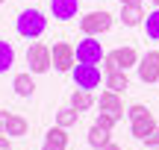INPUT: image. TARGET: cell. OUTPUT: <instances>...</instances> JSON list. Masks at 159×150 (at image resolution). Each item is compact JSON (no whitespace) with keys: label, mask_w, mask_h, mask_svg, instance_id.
Masks as SVG:
<instances>
[{"label":"cell","mask_w":159,"mask_h":150,"mask_svg":"<svg viewBox=\"0 0 159 150\" xmlns=\"http://www.w3.org/2000/svg\"><path fill=\"white\" fill-rule=\"evenodd\" d=\"M15 29H18V35H24V38H39V35H44V29H47L44 12L24 9L21 15H18V21H15Z\"/></svg>","instance_id":"6da1fadb"},{"label":"cell","mask_w":159,"mask_h":150,"mask_svg":"<svg viewBox=\"0 0 159 150\" xmlns=\"http://www.w3.org/2000/svg\"><path fill=\"white\" fill-rule=\"evenodd\" d=\"M27 65H30V74H47L53 68V56H50V47L41 44V41H33L27 47Z\"/></svg>","instance_id":"7a4b0ae2"},{"label":"cell","mask_w":159,"mask_h":150,"mask_svg":"<svg viewBox=\"0 0 159 150\" xmlns=\"http://www.w3.org/2000/svg\"><path fill=\"white\" fill-rule=\"evenodd\" d=\"M139 59H142V56L136 53V47H115L112 53L103 56V71H115V68L127 71V68H136Z\"/></svg>","instance_id":"3957f363"},{"label":"cell","mask_w":159,"mask_h":150,"mask_svg":"<svg viewBox=\"0 0 159 150\" xmlns=\"http://www.w3.org/2000/svg\"><path fill=\"white\" fill-rule=\"evenodd\" d=\"M80 29H83V35H100L112 29V15L109 12H89L80 18Z\"/></svg>","instance_id":"277c9868"},{"label":"cell","mask_w":159,"mask_h":150,"mask_svg":"<svg viewBox=\"0 0 159 150\" xmlns=\"http://www.w3.org/2000/svg\"><path fill=\"white\" fill-rule=\"evenodd\" d=\"M106 56L100 47V41L94 38V35H85L83 41H77V62L83 65H100V59Z\"/></svg>","instance_id":"5b68a950"},{"label":"cell","mask_w":159,"mask_h":150,"mask_svg":"<svg viewBox=\"0 0 159 150\" xmlns=\"http://www.w3.org/2000/svg\"><path fill=\"white\" fill-rule=\"evenodd\" d=\"M50 56H53V68L56 71H74L77 65V47L68 44V41H56L50 47Z\"/></svg>","instance_id":"8992f818"},{"label":"cell","mask_w":159,"mask_h":150,"mask_svg":"<svg viewBox=\"0 0 159 150\" xmlns=\"http://www.w3.org/2000/svg\"><path fill=\"white\" fill-rule=\"evenodd\" d=\"M71 77H74V86H77V88H85V91H91V88L100 86V68H97V65H83V62H77L74 71H71Z\"/></svg>","instance_id":"52a82bcc"},{"label":"cell","mask_w":159,"mask_h":150,"mask_svg":"<svg viewBox=\"0 0 159 150\" xmlns=\"http://www.w3.org/2000/svg\"><path fill=\"white\" fill-rule=\"evenodd\" d=\"M136 71H139V80H142L144 86H150V82H159V50L144 53V56L139 59Z\"/></svg>","instance_id":"ba28073f"},{"label":"cell","mask_w":159,"mask_h":150,"mask_svg":"<svg viewBox=\"0 0 159 150\" xmlns=\"http://www.w3.org/2000/svg\"><path fill=\"white\" fill-rule=\"evenodd\" d=\"M97 106H100V112H109V115H118V118H124V100H121V94L109 91V88L100 94Z\"/></svg>","instance_id":"9c48e42d"},{"label":"cell","mask_w":159,"mask_h":150,"mask_svg":"<svg viewBox=\"0 0 159 150\" xmlns=\"http://www.w3.org/2000/svg\"><path fill=\"white\" fill-rule=\"evenodd\" d=\"M77 9H80L77 0H50V12H53L56 21H71V18H77Z\"/></svg>","instance_id":"30bf717a"},{"label":"cell","mask_w":159,"mask_h":150,"mask_svg":"<svg viewBox=\"0 0 159 150\" xmlns=\"http://www.w3.org/2000/svg\"><path fill=\"white\" fill-rule=\"evenodd\" d=\"M144 9L142 3H127L121 6V21H124V27H139V24H144Z\"/></svg>","instance_id":"8fae6325"},{"label":"cell","mask_w":159,"mask_h":150,"mask_svg":"<svg viewBox=\"0 0 159 150\" xmlns=\"http://www.w3.org/2000/svg\"><path fill=\"white\" fill-rule=\"evenodd\" d=\"M103 82H106V88H109V91H115V94H124V91H127V86H130V80H127V71H121V68L106 71Z\"/></svg>","instance_id":"7c38bea8"},{"label":"cell","mask_w":159,"mask_h":150,"mask_svg":"<svg viewBox=\"0 0 159 150\" xmlns=\"http://www.w3.org/2000/svg\"><path fill=\"white\" fill-rule=\"evenodd\" d=\"M159 127L156 124V118H153V112H150V115H144V118H139V121H130V133L136 135V139H148L150 133H153V130Z\"/></svg>","instance_id":"4fadbf2b"},{"label":"cell","mask_w":159,"mask_h":150,"mask_svg":"<svg viewBox=\"0 0 159 150\" xmlns=\"http://www.w3.org/2000/svg\"><path fill=\"white\" fill-rule=\"evenodd\" d=\"M94 103H97V100H94V94H91V91H85V88H77V91L71 94V106H74L80 115H83V112H89Z\"/></svg>","instance_id":"5bb4252c"},{"label":"cell","mask_w":159,"mask_h":150,"mask_svg":"<svg viewBox=\"0 0 159 150\" xmlns=\"http://www.w3.org/2000/svg\"><path fill=\"white\" fill-rule=\"evenodd\" d=\"M12 88H15L18 97H33L35 82H33V77H30V74H18L15 80H12Z\"/></svg>","instance_id":"9a60e30c"},{"label":"cell","mask_w":159,"mask_h":150,"mask_svg":"<svg viewBox=\"0 0 159 150\" xmlns=\"http://www.w3.org/2000/svg\"><path fill=\"white\" fill-rule=\"evenodd\" d=\"M27 130H30L27 118L9 115V124H6V135H9V139H21V135H27Z\"/></svg>","instance_id":"2e32d148"},{"label":"cell","mask_w":159,"mask_h":150,"mask_svg":"<svg viewBox=\"0 0 159 150\" xmlns=\"http://www.w3.org/2000/svg\"><path fill=\"white\" fill-rule=\"evenodd\" d=\"M109 133H112V130H103L100 124H94V127L89 130V144L94 150H100L103 144H109Z\"/></svg>","instance_id":"e0dca14e"},{"label":"cell","mask_w":159,"mask_h":150,"mask_svg":"<svg viewBox=\"0 0 159 150\" xmlns=\"http://www.w3.org/2000/svg\"><path fill=\"white\" fill-rule=\"evenodd\" d=\"M12 65H15V47L0 38V74H6Z\"/></svg>","instance_id":"ac0fdd59"},{"label":"cell","mask_w":159,"mask_h":150,"mask_svg":"<svg viewBox=\"0 0 159 150\" xmlns=\"http://www.w3.org/2000/svg\"><path fill=\"white\" fill-rule=\"evenodd\" d=\"M144 33H148V38L150 41H159V9H153V12H148V18H144Z\"/></svg>","instance_id":"d6986e66"},{"label":"cell","mask_w":159,"mask_h":150,"mask_svg":"<svg viewBox=\"0 0 159 150\" xmlns=\"http://www.w3.org/2000/svg\"><path fill=\"white\" fill-rule=\"evenodd\" d=\"M77 118H80V112L74 109V106H68V109H59V112H56V124H59V127H65V130L74 127Z\"/></svg>","instance_id":"ffe728a7"},{"label":"cell","mask_w":159,"mask_h":150,"mask_svg":"<svg viewBox=\"0 0 159 150\" xmlns=\"http://www.w3.org/2000/svg\"><path fill=\"white\" fill-rule=\"evenodd\" d=\"M44 141H50V144H62V147H68V133H65V127H53V130H47V139Z\"/></svg>","instance_id":"44dd1931"},{"label":"cell","mask_w":159,"mask_h":150,"mask_svg":"<svg viewBox=\"0 0 159 150\" xmlns=\"http://www.w3.org/2000/svg\"><path fill=\"white\" fill-rule=\"evenodd\" d=\"M144 115H150V109L142 106V103H133L130 109H127V118H130V121H139V118H144Z\"/></svg>","instance_id":"7402d4cb"},{"label":"cell","mask_w":159,"mask_h":150,"mask_svg":"<svg viewBox=\"0 0 159 150\" xmlns=\"http://www.w3.org/2000/svg\"><path fill=\"white\" fill-rule=\"evenodd\" d=\"M118 121H121L118 115H109V112H100V115H97V121H94V124H100L103 130H112V127H115V124H118Z\"/></svg>","instance_id":"603a6c76"},{"label":"cell","mask_w":159,"mask_h":150,"mask_svg":"<svg viewBox=\"0 0 159 150\" xmlns=\"http://www.w3.org/2000/svg\"><path fill=\"white\" fill-rule=\"evenodd\" d=\"M144 144H148V147H159V127L148 135V139H144Z\"/></svg>","instance_id":"cb8c5ba5"},{"label":"cell","mask_w":159,"mask_h":150,"mask_svg":"<svg viewBox=\"0 0 159 150\" xmlns=\"http://www.w3.org/2000/svg\"><path fill=\"white\" fill-rule=\"evenodd\" d=\"M6 124H9V112L3 109V112H0V135L6 133Z\"/></svg>","instance_id":"d4e9b609"},{"label":"cell","mask_w":159,"mask_h":150,"mask_svg":"<svg viewBox=\"0 0 159 150\" xmlns=\"http://www.w3.org/2000/svg\"><path fill=\"white\" fill-rule=\"evenodd\" d=\"M0 150H12V147H9V135H6V133L0 135Z\"/></svg>","instance_id":"484cf974"},{"label":"cell","mask_w":159,"mask_h":150,"mask_svg":"<svg viewBox=\"0 0 159 150\" xmlns=\"http://www.w3.org/2000/svg\"><path fill=\"white\" fill-rule=\"evenodd\" d=\"M41 150H65L62 144H50V141H44V147H41Z\"/></svg>","instance_id":"4316f807"},{"label":"cell","mask_w":159,"mask_h":150,"mask_svg":"<svg viewBox=\"0 0 159 150\" xmlns=\"http://www.w3.org/2000/svg\"><path fill=\"white\" fill-rule=\"evenodd\" d=\"M100 150H121V147H118V144H112V141H109V144H103Z\"/></svg>","instance_id":"83f0119b"},{"label":"cell","mask_w":159,"mask_h":150,"mask_svg":"<svg viewBox=\"0 0 159 150\" xmlns=\"http://www.w3.org/2000/svg\"><path fill=\"white\" fill-rule=\"evenodd\" d=\"M127 3H142V0H121V6H127Z\"/></svg>","instance_id":"f1b7e54d"},{"label":"cell","mask_w":159,"mask_h":150,"mask_svg":"<svg viewBox=\"0 0 159 150\" xmlns=\"http://www.w3.org/2000/svg\"><path fill=\"white\" fill-rule=\"evenodd\" d=\"M148 150H159V147H148Z\"/></svg>","instance_id":"f546056e"},{"label":"cell","mask_w":159,"mask_h":150,"mask_svg":"<svg viewBox=\"0 0 159 150\" xmlns=\"http://www.w3.org/2000/svg\"><path fill=\"white\" fill-rule=\"evenodd\" d=\"M0 3H3V0H0Z\"/></svg>","instance_id":"4dcf8cb0"},{"label":"cell","mask_w":159,"mask_h":150,"mask_svg":"<svg viewBox=\"0 0 159 150\" xmlns=\"http://www.w3.org/2000/svg\"><path fill=\"white\" fill-rule=\"evenodd\" d=\"M153 3H156V0H153Z\"/></svg>","instance_id":"1f68e13d"}]
</instances>
